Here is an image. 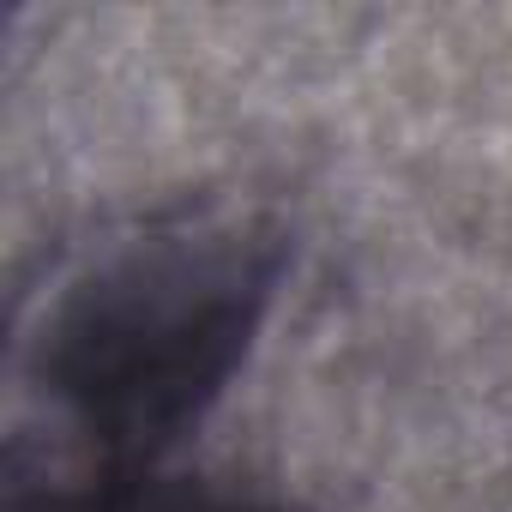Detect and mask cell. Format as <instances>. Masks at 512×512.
<instances>
[{
	"instance_id": "cell-1",
	"label": "cell",
	"mask_w": 512,
	"mask_h": 512,
	"mask_svg": "<svg viewBox=\"0 0 512 512\" xmlns=\"http://www.w3.org/2000/svg\"><path fill=\"white\" fill-rule=\"evenodd\" d=\"M290 241L260 211L181 205L103 241L43 302L25 374L85 470H157L229 392L260 338Z\"/></svg>"
},
{
	"instance_id": "cell-2",
	"label": "cell",
	"mask_w": 512,
	"mask_h": 512,
	"mask_svg": "<svg viewBox=\"0 0 512 512\" xmlns=\"http://www.w3.org/2000/svg\"><path fill=\"white\" fill-rule=\"evenodd\" d=\"M13 512H278V506L163 470H73L43 494L13 488Z\"/></svg>"
}]
</instances>
